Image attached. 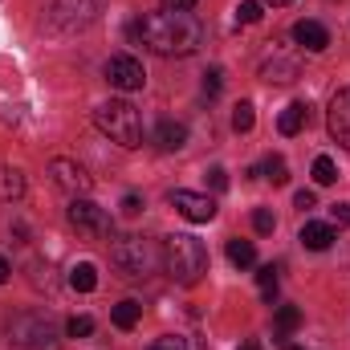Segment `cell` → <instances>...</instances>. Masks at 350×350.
<instances>
[{
  "label": "cell",
  "instance_id": "cell-1",
  "mask_svg": "<svg viewBox=\"0 0 350 350\" xmlns=\"http://www.w3.org/2000/svg\"><path fill=\"white\" fill-rule=\"evenodd\" d=\"M126 37L147 45L155 57H187L204 45V25L191 12L179 8H159V12H143L126 25Z\"/></svg>",
  "mask_w": 350,
  "mask_h": 350
},
{
  "label": "cell",
  "instance_id": "cell-5",
  "mask_svg": "<svg viewBox=\"0 0 350 350\" xmlns=\"http://www.w3.org/2000/svg\"><path fill=\"white\" fill-rule=\"evenodd\" d=\"M8 342L21 350H57L62 347V330L49 314L41 310H25L8 318Z\"/></svg>",
  "mask_w": 350,
  "mask_h": 350
},
{
  "label": "cell",
  "instance_id": "cell-28",
  "mask_svg": "<svg viewBox=\"0 0 350 350\" xmlns=\"http://www.w3.org/2000/svg\"><path fill=\"white\" fill-rule=\"evenodd\" d=\"M220 90H224V70H220V66H212V70L204 74V98H216Z\"/></svg>",
  "mask_w": 350,
  "mask_h": 350
},
{
  "label": "cell",
  "instance_id": "cell-15",
  "mask_svg": "<svg viewBox=\"0 0 350 350\" xmlns=\"http://www.w3.org/2000/svg\"><path fill=\"white\" fill-rule=\"evenodd\" d=\"M183 143H187V126H183V122L163 118V122L155 126V147H159V151H167V155H172V151H179Z\"/></svg>",
  "mask_w": 350,
  "mask_h": 350
},
{
  "label": "cell",
  "instance_id": "cell-20",
  "mask_svg": "<svg viewBox=\"0 0 350 350\" xmlns=\"http://www.w3.org/2000/svg\"><path fill=\"white\" fill-rule=\"evenodd\" d=\"M301 326V310L297 306H277V342L285 347L289 342V334Z\"/></svg>",
  "mask_w": 350,
  "mask_h": 350
},
{
  "label": "cell",
  "instance_id": "cell-10",
  "mask_svg": "<svg viewBox=\"0 0 350 350\" xmlns=\"http://www.w3.org/2000/svg\"><path fill=\"white\" fill-rule=\"evenodd\" d=\"M172 208L183 220H191V224H208V220L216 216V200L204 196V191H187V187L172 191Z\"/></svg>",
  "mask_w": 350,
  "mask_h": 350
},
{
  "label": "cell",
  "instance_id": "cell-39",
  "mask_svg": "<svg viewBox=\"0 0 350 350\" xmlns=\"http://www.w3.org/2000/svg\"><path fill=\"white\" fill-rule=\"evenodd\" d=\"M281 350H306V347H293V342H285V347H281Z\"/></svg>",
  "mask_w": 350,
  "mask_h": 350
},
{
  "label": "cell",
  "instance_id": "cell-16",
  "mask_svg": "<svg viewBox=\"0 0 350 350\" xmlns=\"http://www.w3.org/2000/svg\"><path fill=\"white\" fill-rule=\"evenodd\" d=\"M306 122H310V106H306V102H289V106L281 110V118H277V131H281V135H297Z\"/></svg>",
  "mask_w": 350,
  "mask_h": 350
},
{
  "label": "cell",
  "instance_id": "cell-7",
  "mask_svg": "<svg viewBox=\"0 0 350 350\" xmlns=\"http://www.w3.org/2000/svg\"><path fill=\"white\" fill-rule=\"evenodd\" d=\"M106 82L114 90H122V94H135V90H143V82H147V70H143L139 57L114 53V57L106 62Z\"/></svg>",
  "mask_w": 350,
  "mask_h": 350
},
{
  "label": "cell",
  "instance_id": "cell-36",
  "mask_svg": "<svg viewBox=\"0 0 350 350\" xmlns=\"http://www.w3.org/2000/svg\"><path fill=\"white\" fill-rule=\"evenodd\" d=\"M8 273H12V265H8V261H4V257H0V285L8 281Z\"/></svg>",
  "mask_w": 350,
  "mask_h": 350
},
{
  "label": "cell",
  "instance_id": "cell-25",
  "mask_svg": "<svg viewBox=\"0 0 350 350\" xmlns=\"http://www.w3.org/2000/svg\"><path fill=\"white\" fill-rule=\"evenodd\" d=\"M257 285H261L265 301H273V297H277V269H273V265H261V269H257Z\"/></svg>",
  "mask_w": 350,
  "mask_h": 350
},
{
  "label": "cell",
  "instance_id": "cell-22",
  "mask_svg": "<svg viewBox=\"0 0 350 350\" xmlns=\"http://www.w3.org/2000/svg\"><path fill=\"white\" fill-rule=\"evenodd\" d=\"M310 175H314V183H318V187H330V183L338 179V167H334V159H330V155H318V159H314V167H310Z\"/></svg>",
  "mask_w": 350,
  "mask_h": 350
},
{
  "label": "cell",
  "instance_id": "cell-11",
  "mask_svg": "<svg viewBox=\"0 0 350 350\" xmlns=\"http://www.w3.org/2000/svg\"><path fill=\"white\" fill-rule=\"evenodd\" d=\"M297 70H301L297 53H293V49H281V45H273V53L261 62V78L265 82H293Z\"/></svg>",
  "mask_w": 350,
  "mask_h": 350
},
{
  "label": "cell",
  "instance_id": "cell-3",
  "mask_svg": "<svg viewBox=\"0 0 350 350\" xmlns=\"http://www.w3.org/2000/svg\"><path fill=\"white\" fill-rule=\"evenodd\" d=\"M94 126H98L110 143H118V147H126V151L143 143V114H139L126 98L102 102V106L94 110Z\"/></svg>",
  "mask_w": 350,
  "mask_h": 350
},
{
  "label": "cell",
  "instance_id": "cell-30",
  "mask_svg": "<svg viewBox=\"0 0 350 350\" xmlns=\"http://www.w3.org/2000/svg\"><path fill=\"white\" fill-rule=\"evenodd\" d=\"M143 208H147V204H143L139 191H126V196H122V212H126V216H139Z\"/></svg>",
  "mask_w": 350,
  "mask_h": 350
},
{
  "label": "cell",
  "instance_id": "cell-34",
  "mask_svg": "<svg viewBox=\"0 0 350 350\" xmlns=\"http://www.w3.org/2000/svg\"><path fill=\"white\" fill-rule=\"evenodd\" d=\"M293 204H297V208L306 212V208H314L318 200H314V191H297V196H293Z\"/></svg>",
  "mask_w": 350,
  "mask_h": 350
},
{
  "label": "cell",
  "instance_id": "cell-33",
  "mask_svg": "<svg viewBox=\"0 0 350 350\" xmlns=\"http://www.w3.org/2000/svg\"><path fill=\"white\" fill-rule=\"evenodd\" d=\"M151 350H187V342H183V338H159Z\"/></svg>",
  "mask_w": 350,
  "mask_h": 350
},
{
  "label": "cell",
  "instance_id": "cell-17",
  "mask_svg": "<svg viewBox=\"0 0 350 350\" xmlns=\"http://www.w3.org/2000/svg\"><path fill=\"white\" fill-rule=\"evenodd\" d=\"M21 196H25V172L21 167H0V200L16 204Z\"/></svg>",
  "mask_w": 350,
  "mask_h": 350
},
{
  "label": "cell",
  "instance_id": "cell-35",
  "mask_svg": "<svg viewBox=\"0 0 350 350\" xmlns=\"http://www.w3.org/2000/svg\"><path fill=\"white\" fill-rule=\"evenodd\" d=\"M200 0H163V8H179V12H187V8H196Z\"/></svg>",
  "mask_w": 350,
  "mask_h": 350
},
{
  "label": "cell",
  "instance_id": "cell-19",
  "mask_svg": "<svg viewBox=\"0 0 350 350\" xmlns=\"http://www.w3.org/2000/svg\"><path fill=\"white\" fill-rule=\"evenodd\" d=\"M224 253H228V261L237 265V269H253V265H257V245H253V241H241V237H232Z\"/></svg>",
  "mask_w": 350,
  "mask_h": 350
},
{
  "label": "cell",
  "instance_id": "cell-13",
  "mask_svg": "<svg viewBox=\"0 0 350 350\" xmlns=\"http://www.w3.org/2000/svg\"><path fill=\"white\" fill-rule=\"evenodd\" d=\"M293 41H297V49L322 53V49L330 45V29H326L322 21H297V25H293Z\"/></svg>",
  "mask_w": 350,
  "mask_h": 350
},
{
  "label": "cell",
  "instance_id": "cell-32",
  "mask_svg": "<svg viewBox=\"0 0 350 350\" xmlns=\"http://www.w3.org/2000/svg\"><path fill=\"white\" fill-rule=\"evenodd\" d=\"M208 183H212L216 191H224V187H228V172H224V167H212V172H208Z\"/></svg>",
  "mask_w": 350,
  "mask_h": 350
},
{
  "label": "cell",
  "instance_id": "cell-8",
  "mask_svg": "<svg viewBox=\"0 0 350 350\" xmlns=\"http://www.w3.org/2000/svg\"><path fill=\"white\" fill-rule=\"evenodd\" d=\"M94 16H98V0H53L49 4L53 29H86Z\"/></svg>",
  "mask_w": 350,
  "mask_h": 350
},
{
  "label": "cell",
  "instance_id": "cell-38",
  "mask_svg": "<svg viewBox=\"0 0 350 350\" xmlns=\"http://www.w3.org/2000/svg\"><path fill=\"white\" fill-rule=\"evenodd\" d=\"M241 350H261V347H257V342H245V347H241Z\"/></svg>",
  "mask_w": 350,
  "mask_h": 350
},
{
  "label": "cell",
  "instance_id": "cell-29",
  "mask_svg": "<svg viewBox=\"0 0 350 350\" xmlns=\"http://www.w3.org/2000/svg\"><path fill=\"white\" fill-rule=\"evenodd\" d=\"M253 228H257L261 237H269V232L277 228V216H273L269 208H257V212H253Z\"/></svg>",
  "mask_w": 350,
  "mask_h": 350
},
{
  "label": "cell",
  "instance_id": "cell-6",
  "mask_svg": "<svg viewBox=\"0 0 350 350\" xmlns=\"http://www.w3.org/2000/svg\"><path fill=\"white\" fill-rule=\"evenodd\" d=\"M66 220L78 228V232H90V237H110V216H106V208H98L94 200L86 196H74L70 200V208H66Z\"/></svg>",
  "mask_w": 350,
  "mask_h": 350
},
{
  "label": "cell",
  "instance_id": "cell-12",
  "mask_svg": "<svg viewBox=\"0 0 350 350\" xmlns=\"http://www.w3.org/2000/svg\"><path fill=\"white\" fill-rule=\"evenodd\" d=\"M326 126H330V135H334V143H342L350 151V86L338 90L334 98H330V114H326Z\"/></svg>",
  "mask_w": 350,
  "mask_h": 350
},
{
  "label": "cell",
  "instance_id": "cell-31",
  "mask_svg": "<svg viewBox=\"0 0 350 350\" xmlns=\"http://www.w3.org/2000/svg\"><path fill=\"white\" fill-rule=\"evenodd\" d=\"M330 224H350V204H330Z\"/></svg>",
  "mask_w": 350,
  "mask_h": 350
},
{
  "label": "cell",
  "instance_id": "cell-26",
  "mask_svg": "<svg viewBox=\"0 0 350 350\" xmlns=\"http://www.w3.org/2000/svg\"><path fill=\"white\" fill-rule=\"evenodd\" d=\"M66 334H70V338H90V334H94V318H90V314H74V318L66 322Z\"/></svg>",
  "mask_w": 350,
  "mask_h": 350
},
{
  "label": "cell",
  "instance_id": "cell-18",
  "mask_svg": "<svg viewBox=\"0 0 350 350\" xmlns=\"http://www.w3.org/2000/svg\"><path fill=\"white\" fill-rule=\"evenodd\" d=\"M110 318H114V326H118V330H135V326H139V318H143V306H139L135 297H126V301H118V306L110 310Z\"/></svg>",
  "mask_w": 350,
  "mask_h": 350
},
{
  "label": "cell",
  "instance_id": "cell-23",
  "mask_svg": "<svg viewBox=\"0 0 350 350\" xmlns=\"http://www.w3.org/2000/svg\"><path fill=\"white\" fill-rule=\"evenodd\" d=\"M261 175L265 179H273V183H289V167H285L281 155H269V159L261 163Z\"/></svg>",
  "mask_w": 350,
  "mask_h": 350
},
{
  "label": "cell",
  "instance_id": "cell-2",
  "mask_svg": "<svg viewBox=\"0 0 350 350\" xmlns=\"http://www.w3.org/2000/svg\"><path fill=\"white\" fill-rule=\"evenodd\" d=\"M163 265H167L172 281H179V285H196V281L208 273V249H204L200 237L175 232V237L163 241Z\"/></svg>",
  "mask_w": 350,
  "mask_h": 350
},
{
  "label": "cell",
  "instance_id": "cell-14",
  "mask_svg": "<svg viewBox=\"0 0 350 350\" xmlns=\"http://www.w3.org/2000/svg\"><path fill=\"white\" fill-rule=\"evenodd\" d=\"M310 253H326L338 237H334V224H322V220H306L301 224V237H297Z\"/></svg>",
  "mask_w": 350,
  "mask_h": 350
},
{
  "label": "cell",
  "instance_id": "cell-9",
  "mask_svg": "<svg viewBox=\"0 0 350 350\" xmlns=\"http://www.w3.org/2000/svg\"><path fill=\"white\" fill-rule=\"evenodd\" d=\"M49 175H53V183L62 187V191H70V196H86L90 187H94V179L90 172L78 163V159H66V155H57L53 163H49Z\"/></svg>",
  "mask_w": 350,
  "mask_h": 350
},
{
  "label": "cell",
  "instance_id": "cell-37",
  "mask_svg": "<svg viewBox=\"0 0 350 350\" xmlns=\"http://www.w3.org/2000/svg\"><path fill=\"white\" fill-rule=\"evenodd\" d=\"M261 4H273V8H277V4H289V0H261Z\"/></svg>",
  "mask_w": 350,
  "mask_h": 350
},
{
  "label": "cell",
  "instance_id": "cell-21",
  "mask_svg": "<svg viewBox=\"0 0 350 350\" xmlns=\"http://www.w3.org/2000/svg\"><path fill=\"white\" fill-rule=\"evenodd\" d=\"M70 289H78V293H94V289H98V269H94L90 261L74 265V269H70Z\"/></svg>",
  "mask_w": 350,
  "mask_h": 350
},
{
  "label": "cell",
  "instance_id": "cell-24",
  "mask_svg": "<svg viewBox=\"0 0 350 350\" xmlns=\"http://www.w3.org/2000/svg\"><path fill=\"white\" fill-rule=\"evenodd\" d=\"M253 122H257L253 102H237V110H232V126H237L241 135H249V131H253Z\"/></svg>",
  "mask_w": 350,
  "mask_h": 350
},
{
  "label": "cell",
  "instance_id": "cell-4",
  "mask_svg": "<svg viewBox=\"0 0 350 350\" xmlns=\"http://www.w3.org/2000/svg\"><path fill=\"white\" fill-rule=\"evenodd\" d=\"M159 249H155V241H147V237H139V232H126V237H118L114 245H110V265L118 269V277H126V281H143V277H151L155 269H159Z\"/></svg>",
  "mask_w": 350,
  "mask_h": 350
},
{
  "label": "cell",
  "instance_id": "cell-27",
  "mask_svg": "<svg viewBox=\"0 0 350 350\" xmlns=\"http://www.w3.org/2000/svg\"><path fill=\"white\" fill-rule=\"evenodd\" d=\"M261 16H265V4H261V0H245V4L237 8V21H241V25H257Z\"/></svg>",
  "mask_w": 350,
  "mask_h": 350
}]
</instances>
